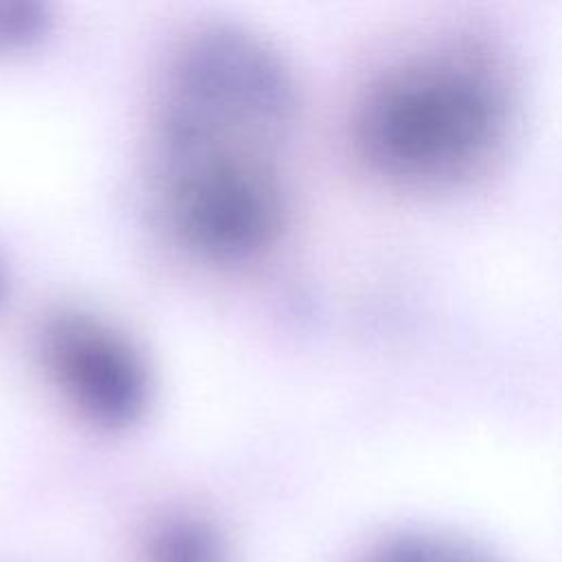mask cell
I'll return each instance as SVG.
<instances>
[{
    "mask_svg": "<svg viewBox=\"0 0 562 562\" xmlns=\"http://www.w3.org/2000/svg\"><path fill=\"white\" fill-rule=\"evenodd\" d=\"M299 88L263 35L226 22L184 35L160 77L149 176L160 220L193 257L235 266L281 235Z\"/></svg>",
    "mask_w": 562,
    "mask_h": 562,
    "instance_id": "6da1fadb",
    "label": "cell"
},
{
    "mask_svg": "<svg viewBox=\"0 0 562 562\" xmlns=\"http://www.w3.org/2000/svg\"><path fill=\"white\" fill-rule=\"evenodd\" d=\"M516 116L505 55L485 37L454 33L406 50L362 88L351 138L382 180L446 191L485 173Z\"/></svg>",
    "mask_w": 562,
    "mask_h": 562,
    "instance_id": "7a4b0ae2",
    "label": "cell"
},
{
    "mask_svg": "<svg viewBox=\"0 0 562 562\" xmlns=\"http://www.w3.org/2000/svg\"><path fill=\"white\" fill-rule=\"evenodd\" d=\"M53 362L64 389L94 422L134 424L151 400V375L138 349L110 325L66 316L53 329Z\"/></svg>",
    "mask_w": 562,
    "mask_h": 562,
    "instance_id": "3957f363",
    "label": "cell"
},
{
    "mask_svg": "<svg viewBox=\"0 0 562 562\" xmlns=\"http://www.w3.org/2000/svg\"><path fill=\"white\" fill-rule=\"evenodd\" d=\"M143 562H228V551L224 536L209 520L176 514L151 527Z\"/></svg>",
    "mask_w": 562,
    "mask_h": 562,
    "instance_id": "277c9868",
    "label": "cell"
},
{
    "mask_svg": "<svg viewBox=\"0 0 562 562\" xmlns=\"http://www.w3.org/2000/svg\"><path fill=\"white\" fill-rule=\"evenodd\" d=\"M367 562H494L474 544L439 533L408 531L382 542Z\"/></svg>",
    "mask_w": 562,
    "mask_h": 562,
    "instance_id": "5b68a950",
    "label": "cell"
}]
</instances>
